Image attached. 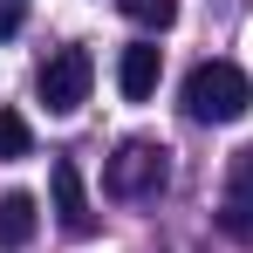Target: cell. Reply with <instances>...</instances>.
I'll return each mask as SVG.
<instances>
[{
	"mask_svg": "<svg viewBox=\"0 0 253 253\" xmlns=\"http://www.w3.org/2000/svg\"><path fill=\"white\" fill-rule=\"evenodd\" d=\"M185 117L192 124H240L253 110V83L240 62H199L192 76H185Z\"/></svg>",
	"mask_w": 253,
	"mask_h": 253,
	"instance_id": "cell-1",
	"label": "cell"
},
{
	"mask_svg": "<svg viewBox=\"0 0 253 253\" xmlns=\"http://www.w3.org/2000/svg\"><path fill=\"white\" fill-rule=\"evenodd\" d=\"M171 178V151L158 137H124L117 144V158L103 165V192L110 199H158Z\"/></svg>",
	"mask_w": 253,
	"mask_h": 253,
	"instance_id": "cell-2",
	"label": "cell"
},
{
	"mask_svg": "<svg viewBox=\"0 0 253 253\" xmlns=\"http://www.w3.org/2000/svg\"><path fill=\"white\" fill-rule=\"evenodd\" d=\"M89 83H96V62H89V48H55L42 62V76H35V96L48 103V117H76L89 103Z\"/></svg>",
	"mask_w": 253,
	"mask_h": 253,
	"instance_id": "cell-3",
	"label": "cell"
},
{
	"mask_svg": "<svg viewBox=\"0 0 253 253\" xmlns=\"http://www.w3.org/2000/svg\"><path fill=\"white\" fill-rule=\"evenodd\" d=\"M48 199H55V226L69 240H89L96 233V206H89V192H83V165L76 158H55L48 165Z\"/></svg>",
	"mask_w": 253,
	"mask_h": 253,
	"instance_id": "cell-4",
	"label": "cell"
},
{
	"mask_svg": "<svg viewBox=\"0 0 253 253\" xmlns=\"http://www.w3.org/2000/svg\"><path fill=\"white\" fill-rule=\"evenodd\" d=\"M158 69H165L158 42H130V48H124V62H117V89H124L130 103H144V96L158 89Z\"/></svg>",
	"mask_w": 253,
	"mask_h": 253,
	"instance_id": "cell-5",
	"label": "cell"
},
{
	"mask_svg": "<svg viewBox=\"0 0 253 253\" xmlns=\"http://www.w3.org/2000/svg\"><path fill=\"white\" fill-rule=\"evenodd\" d=\"M42 212H35V192H0V253H21L35 240Z\"/></svg>",
	"mask_w": 253,
	"mask_h": 253,
	"instance_id": "cell-6",
	"label": "cell"
},
{
	"mask_svg": "<svg viewBox=\"0 0 253 253\" xmlns=\"http://www.w3.org/2000/svg\"><path fill=\"white\" fill-rule=\"evenodd\" d=\"M28 151H35V130H28V117L0 110V165H21Z\"/></svg>",
	"mask_w": 253,
	"mask_h": 253,
	"instance_id": "cell-7",
	"label": "cell"
},
{
	"mask_svg": "<svg viewBox=\"0 0 253 253\" xmlns=\"http://www.w3.org/2000/svg\"><path fill=\"white\" fill-rule=\"evenodd\" d=\"M226 199L233 206H253V144L233 151V165H226Z\"/></svg>",
	"mask_w": 253,
	"mask_h": 253,
	"instance_id": "cell-8",
	"label": "cell"
},
{
	"mask_svg": "<svg viewBox=\"0 0 253 253\" xmlns=\"http://www.w3.org/2000/svg\"><path fill=\"white\" fill-rule=\"evenodd\" d=\"M117 7H124L137 28H171L178 21V0H117Z\"/></svg>",
	"mask_w": 253,
	"mask_h": 253,
	"instance_id": "cell-9",
	"label": "cell"
},
{
	"mask_svg": "<svg viewBox=\"0 0 253 253\" xmlns=\"http://www.w3.org/2000/svg\"><path fill=\"white\" fill-rule=\"evenodd\" d=\"M14 28H21V0H0V42H7Z\"/></svg>",
	"mask_w": 253,
	"mask_h": 253,
	"instance_id": "cell-10",
	"label": "cell"
}]
</instances>
